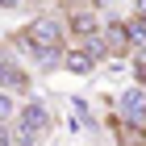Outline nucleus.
Wrapping results in <instances>:
<instances>
[{
	"mask_svg": "<svg viewBox=\"0 0 146 146\" xmlns=\"http://www.w3.org/2000/svg\"><path fill=\"white\" fill-rule=\"evenodd\" d=\"M113 129H117V142L121 146H146V125H134V121H113Z\"/></svg>",
	"mask_w": 146,
	"mask_h": 146,
	"instance_id": "obj_6",
	"label": "nucleus"
},
{
	"mask_svg": "<svg viewBox=\"0 0 146 146\" xmlns=\"http://www.w3.org/2000/svg\"><path fill=\"white\" fill-rule=\"evenodd\" d=\"M25 50L29 54H38V50H63V38H67V25L58 21V17H38V21L25 25Z\"/></svg>",
	"mask_w": 146,
	"mask_h": 146,
	"instance_id": "obj_2",
	"label": "nucleus"
},
{
	"mask_svg": "<svg viewBox=\"0 0 146 146\" xmlns=\"http://www.w3.org/2000/svg\"><path fill=\"white\" fill-rule=\"evenodd\" d=\"M0 9H21V0H0Z\"/></svg>",
	"mask_w": 146,
	"mask_h": 146,
	"instance_id": "obj_12",
	"label": "nucleus"
},
{
	"mask_svg": "<svg viewBox=\"0 0 146 146\" xmlns=\"http://www.w3.org/2000/svg\"><path fill=\"white\" fill-rule=\"evenodd\" d=\"M25 84H29V79H25V71H21V67L0 63V88H4V92H25Z\"/></svg>",
	"mask_w": 146,
	"mask_h": 146,
	"instance_id": "obj_8",
	"label": "nucleus"
},
{
	"mask_svg": "<svg viewBox=\"0 0 146 146\" xmlns=\"http://www.w3.org/2000/svg\"><path fill=\"white\" fill-rule=\"evenodd\" d=\"M117 117H121V121H134V125H146V84L121 92V100H117Z\"/></svg>",
	"mask_w": 146,
	"mask_h": 146,
	"instance_id": "obj_3",
	"label": "nucleus"
},
{
	"mask_svg": "<svg viewBox=\"0 0 146 146\" xmlns=\"http://www.w3.org/2000/svg\"><path fill=\"white\" fill-rule=\"evenodd\" d=\"M13 117V92H0V121Z\"/></svg>",
	"mask_w": 146,
	"mask_h": 146,
	"instance_id": "obj_10",
	"label": "nucleus"
},
{
	"mask_svg": "<svg viewBox=\"0 0 146 146\" xmlns=\"http://www.w3.org/2000/svg\"><path fill=\"white\" fill-rule=\"evenodd\" d=\"M0 146H13V134L4 129V121H0Z\"/></svg>",
	"mask_w": 146,
	"mask_h": 146,
	"instance_id": "obj_11",
	"label": "nucleus"
},
{
	"mask_svg": "<svg viewBox=\"0 0 146 146\" xmlns=\"http://www.w3.org/2000/svg\"><path fill=\"white\" fill-rule=\"evenodd\" d=\"M92 67H96V54H92L88 46L63 50V71H71V75H92Z\"/></svg>",
	"mask_w": 146,
	"mask_h": 146,
	"instance_id": "obj_5",
	"label": "nucleus"
},
{
	"mask_svg": "<svg viewBox=\"0 0 146 146\" xmlns=\"http://www.w3.org/2000/svg\"><path fill=\"white\" fill-rule=\"evenodd\" d=\"M92 4H96V9H109V4H113V0H92Z\"/></svg>",
	"mask_w": 146,
	"mask_h": 146,
	"instance_id": "obj_13",
	"label": "nucleus"
},
{
	"mask_svg": "<svg viewBox=\"0 0 146 146\" xmlns=\"http://www.w3.org/2000/svg\"><path fill=\"white\" fill-rule=\"evenodd\" d=\"M46 129H50V109H46L42 100L21 104V113H17V129H13V146H38V142L46 138Z\"/></svg>",
	"mask_w": 146,
	"mask_h": 146,
	"instance_id": "obj_1",
	"label": "nucleus"
},
{
	"mask_svg": "<svg viewBox=\"0 0 146 146\" xmlns=\"http://www.w3.org/2000/svg\"><path fill=\"white\" fill-rule=\"evenodd\" d=\"M100 38H104V50H109V54H129V50H134L129 21H109V25L100 29Z\"/></svg>",
	"mask_w": 146,
	"mask_h": 146,
	"instance_id": "obj_4",
	"label": "nucleus"
},
{
	"mask_svg": "<svg viewBox=\"0 0 146 146\" xmlns=\"http://www.w3.org/2000/svg\"><path fill=\"white\" fill-rule=\"evenodd\" d=\"M67 29H71V34H79V38L100 34V9H96V13H75V17L67 21Z\"/></svg>",
	"mask_w": 146,
	"mask_h": 146,
	"instance_id": "obj_7",
	"label": "nucleus"
},
{
	"mask_svg": "<svg viewBox=\"0 0 146 146\" xmlns=\"http://www.w3.org/2000/svg\"><path fill=\"white\" fill-rule=\"evenodd\" d=\"M129 38H134V46H146V17L142 13L129 17Z\"/></svg>",
	"mask_w": 146,
	"mask_h": 146,
	"instance_id": "obj_9",
	"label": "nucleus"
}]
</instances>
